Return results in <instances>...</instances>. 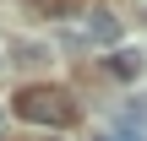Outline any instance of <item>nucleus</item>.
Instances as JSON below:
<instances>
[{
	"label": "nucleus",
	"instance_id": "nucleus-1",
	"mask_svg": "<svg viewBox=\"0 0 147 141\" xmlns=\"http://www.w3.org/2000/svg\"><path fill=\"white\" fill-rule=\"evenodd\" d=\"M16 114L27 125H71L76 120V103L60 87H27V92H16Z\"/></svg>",
	"mask_w": 147,
	"mask_h": 141
},
{
	"label": "nucleus",
	"instance_id": "nucleus-2",
	"mask_svg": "<svg viewBox=\"0 0 147 141\" xmlns=\"http://www.w3.org/2000/svg\"><path fill=\"white\" fill-rule=\"evenodd\" d=\"M87 43H98V49H115V43H120V22H115L109 11H93V16H87Z\"/></svg>",
	"mask_w": 147,
	"mask_h": 141
},
{
	"label": "nucleus",
	"instance_id": "nucleus-3",
	"mask_svg": "<svg viewBox=\"0 0 147 141\" xmlns=\"http://www.w3.org/2000/svg\"><path fill=\"white\" fill-rule=\"evenodd\" d=\"M109 71H115L120 82H131V76H142V54H136V49H115V54H109Z\"/></svg>",
	"mask_w": 147,
	"mask_h": 141
},
{
	"label": "nucleus",
	"instance_id": "nucleus-4",
	"mask_svg": "<svg viewBox=\"0 0 147 141\" xmlns=\"http://www.w3.org/2000/svg\"><path fill=\"white\" fill-rule=\"evenodd\" d=\"M125 125H136V130H147V92H136V98L125 103Z\"/></svg>",
	"mask_w": 147,
	"mask_h": 141
},
{
	"label": "nucleus",
	"instance_id": "nucleus-5",
	"mask_svg": "<svg viewBox=\"0 0 147 141\" xmlns=\"http://www.w3.org/2000/svg\"><path fill=\"white\" fill-rule=\"evenodd\" d=\"M93 141H120V136H93Z\"/></svg>",
	"mask_w": 147,
	"mask_h": 141
},
{
	"label": "nucleus",
	"instance_id": "nucleus-6",
	"mask_svg": "<svg viewBox=\"0 0 147 141\" xmlns=\"http://www.w3.org/2000/svg\"><path fill=\"white\" fill-rule=\"evenodd\" d=\"M0 65H5V54H0Z\"/></svg>",
	"mask_w": 147,
	"mask_h": 141
},
{
	"label": "nucleus",
	"instance_id": "nucleus-7",
	"mask_svg": "<svg viewBox=\"0 0 147 141\" xmlns=\"http://www.w3.org/2000/svg\"><path fill=\"white\" fill-rule=\"evenodd\" d=\"M49 141H55V136H49Z\"/></svg>",
	"mask_w": 147,
	"mask_h": 141
}]
</instances>
